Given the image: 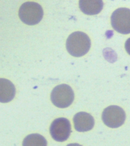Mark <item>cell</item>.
I'll list each match as a JSON object with an SVG mask.
<instances>
[{"label": "cell", "mask_w": 130, "mask_h": 146, "mask_svg": "<svg viewBox=\"0 0 130 146\" xmlns=\"http://www.w3.org/2000/svg\"><path fill=\"white\" fill-rule=\"evenodd\" d=\"M91 46V42L89 37L83 32H74L67 40V50L71 55L75 57H81L86 54Z\"/></svg>", "instance_id": "obj_1"}, {"label": "cell", "mask_w": 130, "mask_h": 146, "mask_svg": "<svg viewBox=\"0 0 130 146\" xmlns=\"http://www.w3.org/2000/svg\"><path fill=\"white\" fill-rule=\"evenodd\" d=\"M21 21L28 25H35L40 22L43 16V10L41 6L33 2L23 3L19 10Z\"/></svg>", "instance_id": "obj_2"}, {"label": "cell", "mask_w": 130, "mask_h": 146, "mask_svg": "<svg viewBox=\"0 0 130 146\" xmlns=\"http://www.w3.org/2000/svg\"><path fill=\"white\" fill-rule=\"evenodd\" d=\"M51 100L53 104L59 108L68 107L74 100V94L71 87L61 84L55 87L51 94Z\"/></svg>", "instance_id": "obj_3"}, {"label": "cell", "mask_w": 130, "mask_h": 146, "mask_svg": "<svg viewBox=\"0 0 130 146\" xmlns=\"http://www.w3.org/2000/svg\"><path fill=\"white\" fill-rule=\"evenodd\" d=\"M126 116L121 108L117 106H110L104 110L102 118L106 125L110 128H117L123 124Z\"/></svg>", "instance_id": "obj_4"}, {"label": "cell", "mask_w": 130, "mask_h": 146, "mask_svg": "<svg viewBox=\"0 0 130 146\" xmlns=\"http://www.w3.org/2000/svg\"><path fill=\"white\" fill-rule=\"evenodd\" d=\"M111 22L113 28L122 34H130V9L121 8L112 13Z\"/></svg>", "instance_id": "obj_5"}, {"label": "cell", "mask_w": 130, "mask_h": 146, "mask_svg": "<svg viewBox=\"0 0 130 146\" xmlns=\"http://www.w3.org/2000/svg\"><path fill=\"white\" fill-rule=\"evenodd\" d=\"M71 132V124L67 119L65 118L56 119L50 125V135L56 141L59 142L66 141L68 139Z\"/></svg>", "instance_id": "obj_6"}, {"label": "cell", "mask_w": 130, "mask_h": 146, "mask_svg": "<svg viewBox=\"0 0 130 146\" xmlns=\"http://www.w3.org/2000/svg\"><path fill=\"white\" fill-rule=\"evenodd\" d=\"M74 127L79 132H85L91 130L95 125V120L91 115L81 112L75 115L73 118Z\"/></svg>", "instance_id": "obj_7"}, {"label": "cell", "mask_w": 130, "mask_h": 146, "mask_svg": "<svg viewBox=\"0 0 130 146\" xmlns=\"http://www.w3.org/2000/svg\"><path fill=\"white\" fill-rule=\"evenodd\" d=\"M15 87L10 81L0 78V102L8 103L15 96Z\"/></svg>", "instance_id": "obj_8"}, {"label": "cell", "mask_w": 130, "mask_h": 146, "mask_svg": "<svg viewBox=\"0 0 130 146\" xmlns=\"http://www.w3.org/2000/svg\"><path fill=\"white\" fill-rule=\"evenodd\" d=\"M80 10L87 15H96L103 9V1L101 0H81L79 2Z\"/></svg>", "instance_id": "obj_9"}, {"label": "cell", "mask_w": 130, "mask_h": 146, "mask_svg": "<svg viewBox=\"0 0 130 146\" xmlns=\"http://www.w3.org/2000/svg\"><path fill=\"white\" fill-rule=\"evenodd\" d=\"M47 142L42 135L34 133L25 137L23 141V146H47Z\"/></svg>", "instance_id": "obj_10"}, {"label": "cell", "mask_w": 130, "mask_h": 146, "mask_svg": "<svg viewBox=\"0 0 130 146\" xmlns=\"http://www.w3.org/2000/svg\"><path fill=\"white\" fill-rule=\"evenodd\" d=\"M125 48L128 54L130 55V38H129L126 42Z\"/></svg>", "instance_id": "obj_11"}, {"label": "cell", "mask_w": 130, "mask_h": 146, "mask_svg": "<svg viewBox=\"0 0 130 146\" xmlns=\"http://www.w3.org/2000/svg\"><path fill=\"white\" fill-rule=\"evenodd\" d=\"M67 146H82L78 144H68Z\"/></svg>", "instance_id": "obj_12"}]
</instances>
